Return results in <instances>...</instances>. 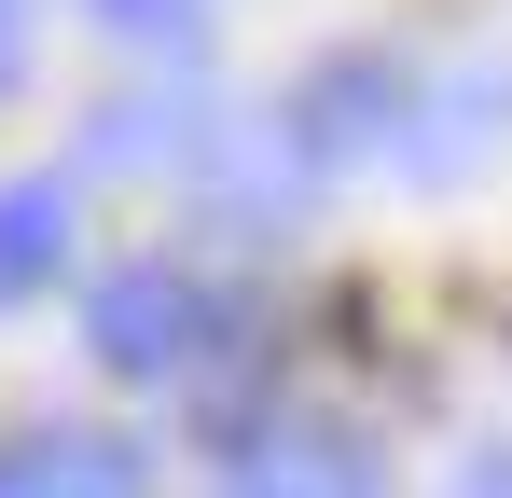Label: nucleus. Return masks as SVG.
Returning a JSON list of instances; mask_svg holds the SVG:
<instances>
[{
  "mask_svg": "<svg viewBox=\"0 0 512 498\" xmlns=\"http://www.w3.org/2000/svg\"><path fill=\"white\" fill-rule=\"evenodd\" d=\"M222 305H208V277H180V263H125V277H97L84 291V346L125 374V388H194L208 360H222Z\"/></svg>",
  "mask_w": 512,
  "mask_h": 498,
  "instance_id": "f257e3e1",
  "label": "nucleus"
},
{
  "mask_svg": "<svg viewBox=\"0 0 512 498\" xmlns=\"http://www.w3.org/2000/svg\"><path fill=\"white\" fill-rule=\"evenodd\" d=\"M402 139V70L388 56H333V70L291 97V153H319V166H360V153H388Z\"/></svg>",
  "mask_w": 512,
  "mask_h": 498,
  "instance_id": "f03ea898",
  "label": "nucleus"
},
{
  "mask_svg": "<svg viewBox=\"0 0 512 498\" xmlns=\"http://www.w3.org/2000/svg\"><path fill=\"white\" fill-rule=\"evenodd\" d=\"M222 498H374V457H360L346 429H319V415H277V429L236 443Z\"/></svg>",
  "mask_w": 512,
  "mask_h": 498,
  "instance_id": "7ed1b4c3",
  "label": "nucleus"
},
{
  "mask_svg": "<svg viewBox=\"0 0 512 498\" xmlns=\"http://www.w3.org/2000/svg\"><path fill=\"white\" fill-rule=\"evenodd\" d=\"M0 498H139V443H111V429H14L0 443Z\"/></svg>",
  "mask_w": 512,
  "mask_h": 498,
  "instance_id": "20e7f679",
  "label": "nucleus"
},
{
  "mask_svg": "<svg viewBox=\"0 0 512 498\" xmlns=\"http://www.w3.org/2000/svg\"><path fill=\"white\" fill-rule=\"evenodd\" d=\"M70 263V194L56 180H0V305H28Z\"/></svg>",
  "mask_w": 512,
  "mask_h": 498,
  "instance_id": "39448f33",
  "label": "nucleus"
},
{
  "mask_svg": "<svg viewBox=\"0 0 512 498\" xmlns=\"http://www.w3.org/2000/svg\"><path fill=\"white\" fill-rule=\"evenodd\" d=\"M97 14H111L125 42H194V28H208V0H97Z\"/></svg>",
  "mask_w": 512,
  "mask_h": 498,
  "instance_id": "423d86ee",
  "label": "nucleus"
},
{
  "mask_svg": "<svg viewBox=\"0 0 512 498\" xmlns=\"http://www.w3.org/2000/svg\"><path fill=\"white\" fill-rule=\"evenodd\" d=\"M0 70H14V0H0Z\"/></svg>",
  "mask_w": 512,
  "mask_h": 498,
  "instance_id": "0eeeda50",
  "label": "nucleus"
}]
</instances>
